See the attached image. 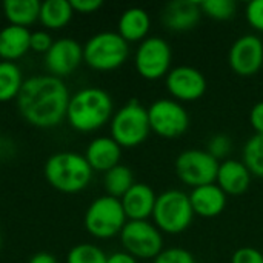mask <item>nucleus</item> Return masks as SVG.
<instances>
[{"mask_svg": "<svg viewBox=\"0 0 263 263\" xmlns=\"http://www.w3.org/2000/svg\"><path fill=\"white\" fill-rule=\"evenodd\" d=\"M69 91L65 82L54 76H35L23 82L17 96L20 116L37 128L57 126L66 119Z\"/></svg>", "mask_w": 263, "mask_h": 263, "instance_id": "obj_1", "label": "nucleus"}, {"mask_svg": "<svg viewBox=\"0 0 263 263\" xmlns=\"http://www.w3.org/2000/svg\"><path fill=\"white\" fill-rule=\"evenodd\" d=\"M112 114L111 96L102 88L88 86L71 96L66 120L79 133H92L111 122Z\"/></svg>", "mask_w": 263, "mask_h": 263, "instance_id": "obj_2", "label": "nucleus"}, {"mask_svg": "<svg viewBox=\"0 0 263 263\" xmlns=\"http://www.w3.org/2000/svg\"><path fill=\"white\" fill-rule=\"evenodd\" d=\"M45 177L57 191L74 194L83 191L89 185L92 179V168L85 156L72 151H62L52 154L46 160Z\"/></svg>", "mask_w": 263, "mask_h": 263, "instance_id": "obj_3", "label": "nucleus"}, {"mask_svg": "<svg viewBox=\"0 0 263 263\" xmlns=\"http://www.w3.org/2000/svg\"><path fill=\"white\" fill-rule=\"evenodd\" d=\"M109 131L120 148H136L142 145L151 133L148 109L137 99H131L112 114Z\"/></svg>", "mask_w": 263, "mask_h": 263, "instance_id": "obj_4", "label": "nucleus"}, {"mask_svg": "<svg viewBox=\"0 0 263 263\" xmlns=\"http://www.w3.org/2000/svg\"><path fill=\"white\" fill-rule=\"evenodd\" d=\"M154 225L165 234H180L190 228L194 211L190 196L182 190H168L157 196L153 211Z\"/></svg>", "mask_w": 263, "mask_h": 263, "instance_id": "obj_5", "label": "nucleus"}, {"mask_svg": "<svg viewBox=\"0 0 263 263\" xmlns=\"http://www.w3.org/2000/svg\"><path fill=\"white\" fill-rule=\"evenodd\" d=\"M129 55L128 42L119 32L102 31L89 37L83 46V60L96 71H112L120 68Z\"/></svg>", "mask_w": 263, "mask_h": 263, "instance_id": "obj_6", "label": "nucleus"}, {"mask_svg": "<svg viewBox=\"0 0 263 263\" xmlns=\"http://www.w3.org/2000/svg\"><path fill=\"white\" fill-rule=\"evenodd\" d=\"M83 222L86 231L92 237L105 240L112 239L117 234L120 236L128 219L123 211L120 199L106 194L91 202L85 213Z\"/></svg>", "mask_w": 263, "mask_h": 263, "instance_id": "obj_7", "label": "nucleus"}, {"mask_svg": "<svg viewBox=\"0 0 263 263\" xmlns=\"http://www.w3.org/2000/svg\"><path fill=\"white\" fill-rule=\"evenodd\" d=\"M146 109L151 131L162 139H179L190 129V114L186 108L174 99H159Z\"/></svg>", "mask_w": 263, "mask_h": 263, "instance_id": "obj_8", "label": "nucleus"}, {"mask_svg": "<svg viewBox=\"0 0 263 263\" xmlns=\"http://www.w3.org/2000/svg\"><path fill=\"white\" fill-rule=\"evenodd\" d=\"M173 49L170 43L157 35L146 37L140 42L134 55V66L145 80H160L171 71Z\"/></svg>", "mask_w": 263, "mask_h": 263, "instance_id": "obj_9", "label": "nucleus"}, {"mask_svg": "<svg viewBox=\"0 0 263 263\" xmlns=\"http://www.w3.org/2000/svg\"><path fill=\"white\" fill-rule=\"evenodd\" d=\"M120 242L126 253L142 260H154L163 251L162 231L148 220H128L120 233Z\"/></svg>", "mask_w": 263, "mask_h": 263, "instance_id": "obj_10", "label": "nucleus"}, {"mask_svg": "<svg viewBox=\"0 0 263 263\" xmlns=\"http://www.w3.org/2000/svg\"><path fill=\"white\" fill-rule=\"evenodd\" d=\"M219 165L206 149H186L176 157L174 170L179 180L194 190L216 183Z\"/></svg>", "mask_w": 263, "mask_h": 263, "instance_id": "obj_11", "label": "nucleus"}, {"mask_svg": "<svg viewBox=\"0 0 263 263\" xmlns=\"http://www.w3.org/2000/svg\"><path fill=\"white\" fill-rule=\"evenodd\" d=\"M166 89L177 102H197L206 92L208 82L205 74L188 65L171 68L166 79Z\"/></svg>", "mask_w": 263, "mask_h": 263, "instance_id": "obj_12", "label": "nucleus"}, {"mask_svg": "<svg viewBox=\"0 0 263 263\" xmlns=\"http://www.w3.org/2000/svg\"><path fill=\"white\" fill-rule=\"evenodd\" d=\"M230 68L239 77H253L263 66V40L256 34L240 35L228 52Z\"/></svg>", "mask_w": 263, "mask_h": 263, "instance_id": "obj_13", "label": "nucleus"}, {"mask_svg": "<svg viewBox=\"0 0 263 263\" xmlns=\"http://www.w3.org/2000/svg\"><path fill=\"white\" fill-rule=\"evenodd\" d=\"M83 62V46L74 39H59L45 54V66L54 77H66Z\"/></svg>", "mask_w": 263, "mask_h": 263, "instance_id": "obj_14", "label": "nucleus"}, {"mask_svg": "<svg viewBox=\"0 0 263 263\" xmlns=\"http://www.w3.org/2000/svg\"><path fill=\"white\" fill-rule=\"evenodd\" d=\"M203 12L197 0H174L162 9V23L174 32H185L194 29L202 18Z\"/></svg>", "mask_w": 263, "mask_h": 263, "instance_id": "obj_15", "label": "nucleus"}, {"mask_svg": "<svg viewBox=\"0 0 263 263\" xmlns=\"http://www.w3.org/2000/svg\"><path fill=\"white\" fill-rule=\"evenodd\" d=\"M253 174L243 162L228 159L220 162L216 185L227 196H240L248 191Z\"/></svg>", "mask_w": 263, "mask_h": 263, "instance_id": "obj_16", "label": "nucleus"}, {"mask_svg": "<svg viewBox=\"0 0 263 263\" xmlns=\"http://www.w3.org/2000/svg\"><path fill=\"white\" fill-rule=\"evenodd\" d=\"M157 194L146 183H134L120 199L128 220H148L153 216Z\"/></svg>", "mask_w": 263, "mask_h": 263, "instance_id": "obj_17", "label": "nucleus"}, {"mask_svg": "<svg viewBox=\"0 0 263 263\" xmlns=\"http://www.w3.org/2000/svg\"><path fill=\"white\" fill-rule=\"evenodd\" d=\"M188 196L194 216H200L205 219L220 216L228 203V196L216 183L194 188Z\"/></svg>", "mask_w": 263, "mask_h": 263, "instance_id": "obj_18", "label": "nucleus"}, {"mask_svg": "<svg viewBox=\"0 0 263 263\" xmlns=\"http://www.w3.org/2000/svg\"><path fill=\"white\" fill-rule=\"evenodd\" d=\"M122 157V148L112 137H96L86 146L85 159L92 171H109L117 166Z\"/></svg>", "mask_w": 263, "mask_h": 263, "instance_id": "obj_19", "label": "nucleus"}, {"mask_svg": "<svg viewBox=\"0 0 263 263\" xmlns=\"http://www.w3.org/2000/svg\"><path fill=\"white\" fill-rule=\"evenodd\" d=\"M151 29L149 14L143 8H128L122 12L117 32L125 42H143Z\"/></svg>", "mask_w": 263, "mask_h": 263, "instance_id": "obj_20", "label": "nucleus"}, {"mask_svg": "<svg viewBox=\"0 0 263 263\" xmlns=\"http://www.w3.org/2000/svg\"><path fill=\"white\" fill-rule=\"evenodd\" d=\"M31 49V31L23 26L8 25L0 29V57L14 62Z\"/></svg>", "mask_w": 263, "mask_h": 263, "instance_id": "obj_21", "label": "nucleus"}, {"mask_svg": "<svg viewBox=\"0 0 263 263\" xmlns=\"http://www.w3.org/2000/svg\"><path fill=\"white\" fill-rule=\"evenodd\" d=\"M5 17L11 25L28 28L40 15L39 0H5L3 2Z\"/></svg>", "mask_w": 263, "mask_h": 263, "instance_id": "obj_22", "label": "nucleus"}, {"mask_svg": "<svg viewBox=\"0 0 263 263\" xmlns=\"http://www.w3.org/2000/svg\"><path fill=\"white\" fill-rule=\"evenodd\" d=\"M74 9L68 0H46L40 3V23L48 29H60L69 23Z\"/></svg>", "mask_w": 263, "mask_h": 263, "instance_id": "obj_23", "label": "nucleus"}, {"mask_svg": "<svg viewBox=\"0 0 263 263\" xmlns=\"http://www.w3.org/2000/svg\"><path fill=\"white\" fill-rule=\"evenodd\" d=\"M23 82L22 71L14 62H0V102L17 99Z\"/></svg>", "mask_w": 263, "mask_h": 263, "instance_id": "obj_24", "label": "nucleus"}, {"mask_svg": "<svg viewBox=\"0 0 263 263\" xmlns=\"http://www.w3.org/2000/svg\"><path fill=\"white\" fill-rule=\"evenodd\" d=\"M134 183L136 182H134L133 171L128 166L120 165V163L111 168L109 171H106L103 177V185H105L108 196L116 197V199H122Z\"/></svg>", "mask_w": 263, "mask_h": 263, "instance_id": "obj_25", "label": "nucleus"}, {"mask_svg": "<svg viewBox=\"0 0 263 263\" xmlns=\"http://www.w3.org/2000/svg\"><path fill=\"white\" fill-rule=\"evenodd\" d=\"M250 173L263 179V134H254L243 146V160Z\"/></svg>", "mask_w": 263, "mask_h": 263, "instance_id": "obj_26", "label": "nucleus"}, {"mask_svg": "<svg viewBox=\"0 0 263 263\" xmlns=\"http://www.w3.org/2000/svg\"><path fill=\"white\" fill-rule=\"evenodd\" d=\"M108 256L97 245L79 243L66 256V263H106Z\"/></svg>", "mask_w": 263, "mask_h": 263, "instance_id": "obj_27", "label": "nucleus"}, {"mask_svg": "<svg viewBox=\"0 0 263 263\" xmlns=\"http://www.w3.org/2000/svg\"><path fill=\"white\" fill-rule=\"evenodd\" d=\"M203 15L214 20H230L234 17L237 5L233 0H203L200 2Z\"/></svg>", "mask_w": 263, "mask_h": 263, "instance_id": "obj_28", "label": "nucleus"}, {"mask_svg": "<svg viewBox=\"0 0 263 263\" xmlns=\"http://www.w3.org/2000/svg\"><path fill=\"white\" fill-rule=\"evenodd\" d=\"M231 149H233V142H231V137H230L228 134L219 133V134L211 136V139L208 140L206 151H208L216 160L227 159V156L231 153Z\"/></svg>", "mask_w": 263, "mask_h": 263, "instance_id": "obj_29", "label": "nucleus"}, {"mask_svg": "<svg viewBox=\"0 0 263 263\" xmlns=\"http://www.w3.org/2000/svg\"><path fill=\"white\" fill-rule=\"evenodd\" d=\"M153 263H197L194 256L185 248H165Z\"/></svg>", "mask_w": 263, "mask_h": 263, "instance_id": "obj_30", "label": "nucleus"}, {"mask_svg": "<svg viewBox=\"0 0 263 263\" xmlns=\"http://www.w3.org/2000/svg\"><path fill=\"white\" fill-rule=\"evenodd\" d=\"M245 18L253 29L263 32V0H253L247 3Z\"/></svg>", "mask_w": 263, "mask_h": 263, "instance_id": "obj_31", "label": "nucleus"}, {"mask_svg": "<svg viewBox=\"0 0 263 263\" xmlns=\"http://www.w3.org/2000/svg\"><path fill=\"white\" fill-rule=\"evenodd\" d=\"M231 263H263V253L253 247H242L234 251Z\"/></svg>", "mask_w": 263, "mask_h": 263, "instance_id": "obj_32", "label": "nucleus"}, {"mask_svg": "<svg viewBox=\"0 0 263 263\" xmlns=\"http://www.w3.org/2000/svg\"><path fill=\"white\" fill-rule=\"evenodd\" d=\"M52 37L46 31H35L31 32V49L35 52H43L46 54L48 49L52 46Z\"/></svg>", "mask_w": 263, "mask_h": 263, "instance_id": "obj_33", "label": "nucleus"}, {"mask_svg": "<svg viewBox=\"0 0 263 263\" xmlns=\"http://www.w3.org/2000/svg\"><path fill=\"white\" fill-rule=\"evenodd\" d=\"M103 2L102 0H71V6L76 12L82 14H91L102 8Z\"/></svg>", "mask_w": 263, "mask_h": 263, "instance_id": "obj_34", "label": "nucleus"}, {"mask_svg": "<svg viewBox=\"0 0 263 263\" xmlns=\"http://www.w3.org/2000/svg\"><path fill=\"white\" fill-rule=\"evenodd\" d=\"M250 123L256 134H263V100L257 102L250 111Z\"/></svg>", "mask_w": 263, "mask_h": 263, "instance_id": "obj_35", "label": "nucleus"}, {"mask_svg": "<svg viewBox=\"0 0 263 263\" xmlns=\"http://www.w3.org/2000/svg\"><path fill=\"white\" fill-rule=\"evenodd\" d=\"M106 263H137V259L126 251H117L108 256Z\"/></svg>", "mask_w": 263, "mask_h": 263, "instance_id": "obj_36", "label": "nucleus"}, {"mask_svg": "<svg viewBox=\"0 0 263 263\" xmlns=\"http://www.w3.org/2000/svg\"><path fill=\"white\" fill-rule=\"evenodd\" d=\"M28 263H57V259L49 253H37L29 259Z\"/></svg>", "mask_w": 263, "mask_h": 263, "instance_id": "obj_37", "label": "nucleus"}, {"mask_svg": "<svg viewBox=\"0 0 263 263\" xmlns=\"http://www.w3.org/2000/svg\"><path fill=\"white\" fill-rule=\"evenodd\" d=\"M0 247H2V234H0Z\"/></svg>", "mask_w": 263, "mask_h": 263, "instance_id": "obj_38", "label": "nucleus"}]
</instances>
